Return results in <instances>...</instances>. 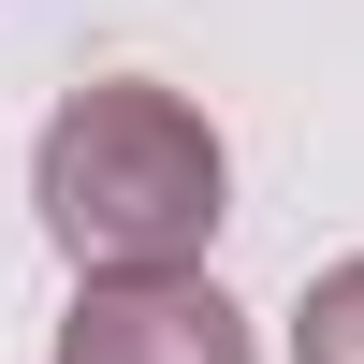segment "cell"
I'll use <instances>...</instances> for the list:
<instances>
[{"label": "cell", "mask_w": 364, "mask_h": 364, "mask_svg": "<svg viewBox=\"0 0 364 364\" xmlns=\"http://www.w3.org/2000/svg\"><path fill=\"white\" fill-rule=\"evenodd\" d=\"M73 364H233L219 306H117V321H73Z\"/></svg>", "instance_id": "cell-1"}]
</instances>
